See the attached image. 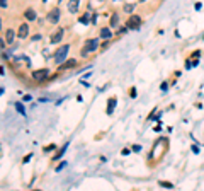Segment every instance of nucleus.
Listing matches in <instances>:
<instances>
[{"label":"nucleus","instance_id":"1","mask_svg":"<svg viewBox=\"0 0 204 191\" xmlns=\"http://www.w3.org/2000/svg\"><path fill=\"white\" fill-rule=\"evenodd\" d=\"M68 50H70V46L68 44H61L56 51H54V55H53V58H54V61L58 63V65H61L63 61L67 60V55H68Z\"/></svg>","mask_w":204,"mask_h":191},{"label":"nucleus","instance_id":"2","mask_svg":"<svg viewBox=\"0 0 204 191\" xmlns=\"http://www.w3.org/2000/svg\"><path fill=\"white\" fill-rule=\"evenodd\" d=\"M48 77H49V68H39V70H34L33 72V79L36 82L48 80Z\"/></svg>","mask_w":204,"mask_h":191},{"label":"nucleus","instance_id":"3","mask_svg":"<svg viewBox=\"0 0 204 191\" xmlns=\"http://www.w3.org/2000/svg\"><path fill=\"white\" fill-rule=\"evenodd\" d=\"M126 26H128L129 29H140V26H141V17L136 15V14H131L129 19L126 20Z\"/></svg>","mask_w":204,"mask_h":191},{"label":"nucleus","instance_id":"4","mask_svg":"<svg viewBox=\"0 0 204 191\" xmlns=\"http://www.w3.org/2000/svg\"><path fill=\"white\" fill-rule=\"evenodd\" d=\"M60 15H61L60 9H58V7H54V9H51V10L46 14V19H48V22H51V24H56V22L60 20Z\"/></svg>","mask_w":204,"mask_h":191},{"label":"nucleus","instance_id":"5","mask_svg":"<svg viewBox=\"0 0 204 191\" xmlns=\"http://www.w3.org/2000/svg\"><path fill=\"white\" fill-rule=\"evenodd\" d=\"M77 58H68V60H65L63 63H61V67H58V70L60 72H65V70H72V68L77 67Z\"/></svg>","mask_w":204,"mask_h":191},{"label":"nucleus","instance_id":"6","mask_svg":"<svg viewBox=\"0 0 204 191\" xmlns=\"http://www.w3.org/2000/svg\"><path fill=\"white\" fill-rule=\"evenodd\" d=\"M17 36H19L20 39H24V38L29 36V24H27V22H22V24L19 26V29H17Z\"/></svg>","mask_w":204,"mask_h":191},{"label":"nucleus","instance_id":"7","mask_svg":"<svg viewBox=\"0 0 204 191\" xmlns=\"http://www.w3.org/2000/svg\"><path fill=\"white\" fill-rule=\"evenodd\" d=\"M63 34H65V29L63 27H60V29H56V33H53V36H51V44H58L61 39H63Z\"/></svg>","mask_w":204,"mask_h":191},{"label":"nucleus","instance_id":"8","mask_svg":"<svg viewBox=\"0 0 204 191\" xmlns=\"http://www.w3.org/2000/svg\"><path fill=\"white\" fill-rule=\"evenodd\" d=\"M85 46L90 50V53L95 51V50L99 48V38H90V39H87V41H85Z\"/></svg>","mask_w":204,"mask_h":191},{"label":"nucleus","instance_id":"9","mask_svg":"<svg viewBox=\"0 0 204 191\" xmlns=\"http://www.w3.org/2000/svg\"><path fill=\"white\" fill-rule=\"evenodd\" d=\"M78 22H80V24H83V26H88V22H92V14L88 12H83L80 15V17H78Z\"/></svg>","mask_w":204,"mask_h":191},{"label":"nucleus","instance_id":"10","mask_svg":"<svg viewBox=\"0 0 204 191\" xmlns=\"http://www.w3.org/2000/svg\"><path fill=\"white\" fill-rule=\"evenodd\" d=\"M116 104H117V99H116V97H109V99H107V109H106V113H107L109 116L114 113Z\"/></svg>","mask_w":204,"mask_h":191},{"label":"nucleus","instance_id":"11","mask_svg":"<svg viewBox=\"0 0 204 191\" xmlns=\"http://www.w3.org/2000/svg\"><path fill=\"white\" fill-rule=\"evenodd\" d=\"M78 7H80V0H70L68 2V12L70 14L78 12Z\"/></svg>","mask_w":204,"mask_h":191},{"label":"nucleus","instance_id":"12","mask_svg":"<svg viewBox=\"0 0 204 191\" xmlns=\"http://www.w3.org/2000/svg\"><path fill=\"white\" fill-rule=\"evenodd\" d=\"M99 36H101L102 39H111V38H112V31H111V27H102L101 33H99Z\"/></svg>","mask_w":204,"mask_h":191},{"label":"nucleus","instance_id":"13","mask_svg":"<svg viewBox=\"0 0 204 191\" xmlns=\"http://www.w3.org/2000/svg\"><path fill=\"white\" fill-rule=\"evenodd\" d=\"M14 38H15V33H14V29H7L5 34H4V39L7 41V44L14 43Z\"/></svg>","mask_w":204,"mask_h":191},{"label":"nucleus","instance_id":"14","mask_svg":"<svg viewBox=\"0 0 204 191\" xmlns=\"http://www.w3.org/2000/svg\"><path fill=\"white\" fill-rule=\"evenodd\" d=\"M24 17H26L27 20H36V19H38V14H36V10H34V9H26Z\"/></svg>","mask_w":204,"mask_h":191},{"label":"nucleus","instance_id":"15","mask_svg":"<svg viewBox=\"0 0 204 191\" xmlns=\"http://www.w3.org/2000/svg\"><path fill=\"white\" fill-rule=\"evenodd\" d=\"M117 24H119V15H117V14H112V15H111V20H109V27L114 29V27H117Z\"/></svg>","mask_w":204,"mask_h":191},{"label":"nucleus","instance_id":"16","mask_svg":"<svg viewBox=\"0 0 204 191\" xmlns=\"http://www.w3.org/2000/svg\"><path fill=\"white\" fill-rule=\"evenodd\" d=\"M67 149H68V143H65V145H63V147H61V149L58 150V152H56V154H54V157H53V160H58V159H61V155H63V154H65V152H67Z\"/></svg>","mask_w":204,"mask_h":191},{"label":"nucleus","instance_id":"17","mask_svg":"<svg viewBox=\"0 0 204 191\" xmlns=\"http://www.w3.org/2000/svg\"><path fill=\"white\" fill-rule=\"evenodd\" d=\"M133 10H135V4H124L122 5V12L129 14V12H133Z\"/></svg>","mask_w":204,"mask_h":191},{"label":"nucleus","instance_id":"18","mask_svg":"<svg viewBox=\"0 0 204 191\" xmlns=\"http://www.w3.org/2000/svg\"><path fill=\"white\" fill-rule=\"evenodd\" d=\"M53 150H56V145H54V143H49V145H46V147L43 149V152H44V154H49V152H53Z\"/></svg>","mask_w":204,"mask_h":191},{"label":"nucleus","instance_id":"19","mask_svg":"<svg viewBox=\"0 0 204 191\" xmlns=\"http://www.w3.org/2000/svg\"><path fill=\"white\" fill-rule=\"evenodd\" d=\"M158 186H162V188H169V190L174 188V184L170 183V181H158Z\"/></svg>","mask_w":204,"mask_h":191},{"label":"nucleus","instance_id":"20","mask_svg":"<svg viewBox=\"0 0 204 191\" xmlns=\"http://www.w3.org/2000/svg\"><path fill=\"white\" fill-rule=\"evenodd\" d=\"M15 109L19 111L20 114H26V109H24V104H22V102H15Z\"/></svg>","mask_w":204,"mask_h":191},{"label":"nucleus","instance_id":"21","mask_svg":"<svg viewBox=\"0 0 204 191\" xmlns=\"http://www.w3.org/2000/svg\"><path fill=\"white\" fill-rule=\"evenodd\" d=\"M88 53H90V50H88L87 46H83V48H82V51H80V56H82V58H87Z\"/></svg>","mask_w":204,"mask_h":191},{"label":"nucleus","instance_id":"22","mask_svg":"<svg viewBox=\"0 0 204 191\" xmlns=\"http://www.w3.org/2000/svg\"><path fill=\"white\" fill-rule=\"evenodd\" d=\"M160 90H162V92H167V90H169V82H167V80L162 82V85H160Z\"/></svg>","mask_w":204,"mask_h":191},{"label":"nucleus","instance_id":"23","mask_svg":"<svg viewBox=\"0 0 204 191\" xmlns=\"http://www.w3.org/2000/svg\"><path fill=\"white\" fill-rule=\"evenodd\" d=\"M97 19H99V14L94 12V14H92V22H90V24H92V26H95V24H97Z\"/></svg>","mask_w":204,"mask_h":191},{"label":"nucleus","instance_id":"24","mask_svg":"<svg viewBox=\"0 0 204 191\" xmlns=\"http://www.w3.org/2000/svg\"><path fill=\"white\" fill-rule=\"evenodd\" d=\"M129 95H131V99H135L136 95H138V94H136V87H131V89H129Z\"/></svg>","mask_w":204,"mask_h":191},{"label":"nucleus","instance_id":"25","mask_svg":"<svg viewBox=\"0 0 204 191\" xmlns=\"http://www.w3.org/2000/svg\"><path fill=\"white\" fill-rule=\"evenodd\" d=\"M31 159H33V154H27V155L22 159V164H27L29 160H31Z\"/></svg>","mask_w":204,"mask_h":191},{"label":"nucleus","instance_id":"26","mask_svg":"<svg viewBox=\"0 0 204 191\" xmlns=\"http://www.w3.org/2000/svg\"><path fill=\"white\" fill-rule=\"evenodd\" d=\"M201 56V51L197 50V51H192V55H190V58H199Z\"/></svg>","mask_w":204,"mask_h":191},{"label":"nucleus","instance_id":"27","mask_svg":"<svg viewBox=\"0 0 204 191\" xmlns=\"http://www.w3.org/2000/svg\"><path fill=\"white\" fill-rule=\"evenodd\" d=\"M65 165H67V164H65V162H61V164H58V165H56V169H54V171H56V172H60V171L63 169V167H65Z\"/></svg>","mask_w":204,"mask_h":191},{"label":"nucleus","instance_id":"28","mask_svg":"<svg viewBox=\"0 0 204 191\" xmlns=\"http://www.w3.org/2000/svg\"><path fill=\"white\" fill-rule=\"evenodd\" d=\"M190 149H192V152H194V154H199V145H192V147H190Z\"/></svg>","mask_w":204,"mask_h":191},{"label":"nucleus","instance_id":"29","mask_svg":"<svg viewBox=\"0 0 204 191\" xmlns=\"http://www.w3.org/2000/svg\"><path fill=\"white\" fill-rule=\"evenodd\" d=\"M131 149H133V152H141V147H140V145H133Z\"/></svg>","mask_w":204,"mask_h":191},{"label":"nucleus","instance_id":"30","mask_svg":"<svg viewBox=\"0 0 204 191\" xmlns=\"http://www.w3.org/2000/svg\"><path fill=\"white\" fill-rule=\"evenodd\" d=\"M0 4H2V9L5 10V9H7V0H0Z\"/></svg>","mask_w":204,"mask_h":191},{"label":"nucleus","instance_id":"31","mask_svg":"<svg viewBox=\"0 0 204 191\" xmlns=\"http://www.w3.org/2000/svg\"><path fill=\"white\" fill-rule=\"evenodd\" d=\"M129 152H131L129 149H122V150H121V154H122V155H128Z\"/></svg>","mask_w":204,"mask_h":191},{"label":"nucleus","instance_id":"32","mask_svg":"<svg viewBox=\"0 0 204 191\" xmlns=\"http://www.w3.org/2000/svg\"><path fill=\"white\" fill-rule=\"evenodd\" d=\"M41 39V34H34L33 36V41H39Z\"/></svg>","mask_w":204,"mask_h":191},{"label":"nucleus","instance_id":"33","mask_svg":"<svg viewBox=\"0 0 204 191\" xmlns=\"http://www.w3.org/2000/svg\"><path fill=\"white\" fill-rule=\"evenodd\" d=\"M31 99H33V97H31L29 94H26V95H24V101H31Z\"/></svg>","mask_w":204,"mask_h":191},{"label":"nucleus","instance_id":"34","mask_svg":"<svg viewBox=\"0 0 204 191\" xmlns=\"http://www.w3.org/2000/svg\"><path fill=\"white\" fill-rule=\"evenodd\" d=\"M160 130H162V125L158 123V125H156V126H155V131H160Z\"/></svg>","mask_w":204,"mask_h":191},{"label":"nucleus","instance_id":"35","mask_svg":"<svg viewBox=\"0 0 204 191\" xmlns=\"http://www.w3.org/2000/svg\"><path fill=\"white\" fill-rule=\"evenodd\" d=\"M194 7H196V10H199V9L203 7V4H199V2H197V4H196V5H194Z\"/></svg>","mask_w":204,"mask_h":191},{"label":"nucleus","instance_id":"36","mask_svg":"<svg viewBox=\"0 0 204 191\" xmlns=\"http://www.w3.org/2000/svg\"><path fill=\"white\" fill-rule=\"evenodd\" d=\"M43 2H48V0H43Z\"/></svg>","mask_w":204,"mask_h":191},{"label":"nucleus","instance_id":"37","mask_svg":"<svg viewBox=\"0 0 204 191\" xmlns=\"http://www.w3.org/2000/svg\"><path fill=\"white\" fill-rule=\"evenodd\" d=\"M58 2H60V4H61V0H58Z\"/></svg>","mask_w":204,"mask_h":191},{"label":"nucleus","instance_id":"38","mask_svg":"<svg viewBox=\"0 0 204 191\" xmlns=\"http://www.w3.org/2000/svg\"><path fill=\"white\" fill-rule=\"evenodd\" d=\"M114 2H117V0H114Z\"/></svg>","mask_w":204,"mask_h":191},{"label":"nucleus","instance_id":"39","mask_svg":"<svg viewBox=\"0 0 204 191\" xmlns=\"http://www.w3.org/2000/svg\"><path fill=\"white\" fill-rule=\"evenodd\" d=\"M140 2H143V0H140Z\"/></svg>","mask_w":204,"mask_h":191}]
</instances>
